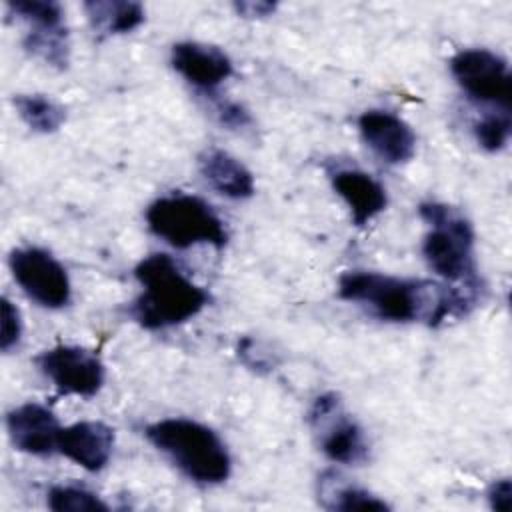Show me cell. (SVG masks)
Wrapping results in <instances>:
<instances>
[{"instance_id":"2","label":"cell","mask_w":512,"mask_h":512,"mask_svg":"<svg viewBox=\"0 0 512 512\" xmlns=\"http://www.w3.org/2000/svg\"><path fill=\"white\" fill-rule=\"evenodd\" d=\"M134 276L142 292L132 302L130 314L146 330L184 324L198 316L210 300L208 292L192 282L180 264L164 252L142 258Z\"/></svg>"},{"instance_id":"24","label":"cell","mask_w":512,"mask_h":512,"mask_svg":"<svg viewBox=\"0 0 512 512\" xmlns=\"http://www.w3.org/2000/svg\"><path fill=\"white\" fill-rule=\"evenodd\" d=\"M490 508L496 512H508L512 506V482L510 478L494 480L488 488Z\"/></svg>"},{"instance_id":"12","label":"cell","mask_w":512,"mask_h":512,"mask_svg":"<svg viewBox=\"0 0 512 512\" xmlns=\"http://www.w3.org/2000/svg\"><path fill=\"white\" fill-rule=\"evenodd\" d=\"M172 68L194 88L210 94L234 72L230 56L212 44L178 42L170 52Z\"/></svg>"},{"instance_id":"8","label":"cell","mask_w":512,"mask_h":512,"mask_svg":"<svg viewBox=\"0 0 512 512\" xmlns=\"http://www.w3.org/2000/svg\"><path fill=\"white\" fill-rule=\"evenodd\" d=\"M8 264L18 286L40 306L56 310L70 302L68 272L50 252L36 246L14 248Z\"/></svg>"},{"instance_id":"11","label":"cell","mask_w":512,"mask_h":512,"mask_svg":"<svg viewBox=\"0 0 512 512\" xmlns=\"http://www.w3.org/2000/svg\"><path fill=\"white\" fill-rule=\"evenodd\" d=\"M364 144L386 164H404L416 152V134L408 122L388 110H366L358 118Z\"/></svg>"},{"instance_id":"1","label":"cell","mask_w":512,"mask_h":512,"mask_svg":"<svg viewBox=\"0 0 512 512\" xmlns=\"http://www.w3.org/2000/svg\"><path fill=\"white\" fill-rule=\"evenodd\" d=\"M338 296L368 306L380 320L412 322L424 318L430 326L450 316V286L426 280L398 278L372 270H348L338 278Z\"/></svg>"},{"instance_id":"16","label":"cell","mask_w":512,"mask_h":512,"mask_svg":"<svg viewBox=\"0 0 512 512\" xmlns=\"http://www.w3.org/2000/svg\"><path fill=\"white\" fill-rule=\"evenodd\" d=\"M198 168L204 180L230 200H246L254 194L252 172L232 154L220 148H208L198 158Z\"/></svg>"},{"instance_id":"5","label":"cell","mask_w":512,"mask_h":512,"mask_svg":"<svg viewBox=\"0 0 512 512\" xmlns=\"http://www.w3.org/2000/svg\"><path fill=\"white\" fill-rule=\"evenodd\" d=\"M148 230L176 250L198 244L224 248L228 232L208 202L192 194H168L146 208Z\"/></svg>"},{"instance_id":"7","label":"cell","mask_w":512,"mask_h":512,"mask_svg":"<svg viewBox=\"0 0 512 512\" xmlns=\"http://www.w3.org/2000/svg\"><path fill=\"white\" fill-rule=\"evenodd\" d=\"M450 72L472 100L510 110L512 76L500 54L486 48L460 50L450 58Z\"/></svg>"},{"instance_id":"23","label":"cell","mask_w":512,"mask_h":512,"mask_svg":"<svg viewBox=\"0 0 512 512\" xmlns=\"http://www.w3.org/2000/svg\"><path fill=\"white\" fill-rule=\"evenodd\" d=\"M216 116L220 120L222 126L228 128H244L246 124H250V114L244 106H240L238 102L232 100H224L216 104Z\"/></svg>"},{"instance_id":"19","label":"cell","mask_w":512,"mask_h":512,"mask_svg":"<svg viewBox=\"0 0 512 512\" xmlns=\"http://www.w3.org/2000/svg\"><path fill=\"white\" fill-rule=\"evenodd\" d=\"M48 508L54 512H108V504L82 486H52L48 490Z\"/></svg>"},{"instance_id":"18","label":"cell","mask_w":512,"mask_h":512,"mask_svg":"<svg viewBox=\"0 0 512 512\" xmlns=\"http://www.w3.org/2000/svg\"><path fill=\"white\" fill-rule=\"evenodd\" d=\"M12 104L20 120L38 134H52L66 120L64 106L44 94H18Z\"/></svg>"},{"instance_id":"3","label":"cell","mask_w":512,"mask_h":512,"mask_svg":"<svg viewBox=\"0 0 512 512\" xmlns=\"http://www.w3.org/2000/svg\"><path fill=\"white\" fill-rule=\"evenodd\" d=\"M144 434L190 480L208 486L228 480L232 458L212 428L190 418H164L146 426Z\"/></svg>"},{"instance_id":"4","label":"cell","mask_w":512,"mask_h":512,"mask_svg":"<svg viewBox=\"0 0 512 512\" xmlns=\"http://www.w3.org/2000/svg\"><path fill=\"white\" fill-rule=\"evenodd\" d=\"M418 214L430 226L422 242L428 268L446 282H464L478 288L470 222L456 208L442 202H422Z\"/></svg>"},{"instance_id":"9","label":"cell","mask_w":512,"mask_h":512,"mask_svg":"<svg viewBox=\"0 0 512 512\" xmlns=\"http://www.w3.org/2000/svg\"><path fill=\"white\" fill-rule=\"evenodd\" d=\"M36 366L62 396L88 398L104 384V364L100 356L82 346H52L36 358Z\"/></svg>"},{"instance_id":"22","label":"cell","mask_w":512,"mask_h":512,"mask_svg":"<svg viewBox=\"0 0 512 512\" xmlns=\"http://www.w3.org/2000/svg\"><path fill=\"white\" fill-rule=\"evenodd\" d=\"M22 334V318L16 304H12L6 296L0 304V348L2 352H10L18 346Z\"/></svg>"},{"instance_id":"21","label":"cell","mask_w":512,"mask_h":512,"mask_svg":"<svg viewBox=\"0 0 512 512\" xmlns=\"http://www.w3.org/2000/svg\"><path fill=\"white\" fill-rule=\"evenodd\" d=\"M322 492H330V496H322L326 502V508L332 510H344V512H352V510H376V512H384L390 506L380 500L378 496L370 494L368 490H362L358 486H342V488H334V490H322Z\"/></svg>"},{"instance_id":"13","label":"cell","mask_w":512,"mask_h":512,"mask_svg":"<svg viewBox=\"0 0 512 512\" xmlns=\"http://www.w3.org/2000/svg\"><path fill=\"white\" fill-rule=\"evenodd\" d=\"M6 430L16 450L32 456H50L58 448L62 426L46 406L26 402L8 412Z\"/></svg>"},{"instance_id":"17","label":"cell","mask_w":512,"mask_h":512,"mask_svg":"<svg viewBox=\"0 0 512 512\" xmlns=\"http://www.w3.org/2000/svg\"><path fill=\"white\" fill-rule=\"evenodd\" d=\"M86 16L100 36L128 34L144 22V8L138 2L126 0H88L84 2Z\"/></svg>"},{"instance_id":"20","label":"cell","mask_w":512,"mask_h":512,"mask_svg":"<svg viewBox=\"0 0 512 512\" xmlns=\"http://www.w3.org/2000/svg\"><path fill=\"white\" fill-rule=\"evenodd\" d=\"M472 130H474V138L480 144V148H484L486 152L502 150L508 144L510 132H512L510 110L488 112L474 124Z\"/></svg>"},{"instance_id":"10","label":"cell","mask_w":512,"mask_h":512,"mask_svg":"<svg viewBox=\"0 0 512 512\" xmlns=\"http://www.w3.org/2000/svg\"><path fill=\"white\" fill-rule=\"evenodd\" d=\"M310 424L320 432V450L338 464H358L368 456V444L360 424L342 412L334 392L320 394L310 408Z\"/></svg>"},{"instance_id":"25","label":"cell","mask_w":512,"mask_h":512,"mask_svg":"<svg viewBox=\"0 0 512 512\" xmlns=\"http://www.w3.org/2000/svg\"><path fill=\"white\" fill-rule=\"evenodd\" d=\"M236 12L244 18H264L274 14V10L278 8L276 2H264V0H246V2H236L234 4Z\"/></svg>"},{"instance_id":"15","label":"cell","mask_w":512,"mask_h":512,"mask_svg":"<svg viewBox=\"0 0 512 512\" xmlns=\"http://www.w3.org/2000/svg\"><path fill=\"white\" fill-rule=\"evenodd\" d=\"M332 188L346 202L350 218L356 226H366L388 204L384 186L370 174L356 168L334 172Z\"/></svg>"},{"instance_id":"6","label":"cell","mask_w":512,"mask_h":512,"mask_svg":"<svg viewBox=\"0 0 512 512\" xmlns=\"http://www.w3.org/2000/svg\"><path fill=\"white\" fill-rule=\"evenodd\" d=\"M6 10L26 22L24 48L52 68L68 66L70 44L64 10L54 0H8Z\"/></svg>"},{"instance_id":"14","label":"cell","mask_w":512,"mask_h":512,"mask_svg":"<svg viewBox=\"0 0 512 512\" xmlns=\"http://www.w3.org/2000/svg\"><path fill=\"white\" fill-rule=\"evenodd\" d=\"M114 448V430L96 420H82L64 426L58 434L56 452L88 472L102 470Z\"/></svg>"}]
</instances>
